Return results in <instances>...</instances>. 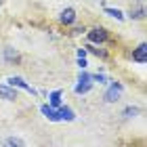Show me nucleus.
<instances>
[{
  "label": "nucleus",
  "instance_id": "obj_13",
  "mask_svg": "<svg viewBox=\"0 0 147 147\" xmlns=\"http://www.w3.org/2000/svg\"><path fill=\"white\" fill-rule=\"evenodd\" d=\"M86 49H88V51L92 53V55H97V57H101V59H105V57H107V53H105L103 49H99V46H92V44H88V46H86Z\"/></svg>",
  "mask_w": 147,
  "mask_h": 147
},
{
  "label": "nucleus",
  "instance_id": "obj_9",
  "mask_svg": "<svg viewBox=\"0 0 147 147\" xmlns=\"http://www.w3.org/2000/svg\"><path fill=\"white\" fill-rule=\"evenodd\" d=\"M40 111L44 113L46 118L51 120V122H59V113H57V107H53V105H42Z\"/></svg>",
  "mask_w": 147,
  "mask_h": 147
},
{
  "label": "nucleus",
  "instance_id": "obj_10",
  "mask_svg": "<svg viewBox=\"0 0 147 147\" xmlns=\"http://www.w3.org/2000/svg\"><path fill=\"white\" fill-rule=\"evenodd\" d=\"M4 59H6V61H9V63H17V61H19V59H21V57H19V53H17L15 49H11V46H6V49H4Z\"/></svg>",
  "mask_w": 147,
  "mask_h": 147
},
{
  "label": "nucleus",
  "instance_id": "obj_15",
  "mask_svg": "<svg viewBox=\"0 0 147 147\" xmlns=\"http://www.w3.org/2000/svg\"><path fill=\"white\" fill-rule=\"evenodd\" d=\"M105 13H107V15H111V17H116V19H120V21L124 19L122 11H118V9H105Z\"/></svg>",
  "mask_w": 147,
  "mask_h": 147
},
{
  "label": "nucleus",
  "instance_id": "obj_12",
  "mask_svg": "<svg viewBox=\"0 0 147 147\" xmlns=\"http://www.w3.org/2000/svg\"><path fill=\"white\" fill-rule=\"evenodd\" d=\"M4 145H11V147L19 145V147H23V145H25V141H23V139H19V137H9V139L4 141Z\"/></svg>",
  "mask_w": 147,
  "mask_h": 147
},
{
  "label": "nucleus",
  "instance_id": "obj_16",
  "mask_svg": "<svg viewBox=\"0 0 147 147\" xmlns=\"http://www.w3.org/2000/svg\"><path fill=\"white\" fill-rule=\"evenodd\" d=\"M145 17V9L141 6V9H137V11H130V19H143Z\"/></svg>",
  "mask_w": 147,
  "mask_h": 147
},
{
  "label": "nucleus",
  "instance_id": "obj_19",
  "mask_svg": "<svg viewBox=\"0 0 147 147\" xmlns=\"http://www.w3.org/2000/svg\"><path fill=\"white\" fill-rule=\"evenodd\" d=\"M78 57H86V49H78Z\"/></svg>",
  "mask_w": 147,
  "mask_h": 147
},
{
  "label": "nucleus",
  "instance_id": "obj_20",
  "mask_svg": "<svg viewBox=\"0 0 147 147\" xmlns=\"http://www.w3.org/2000/svg\"><path fill=\"white\" fill-rule=\"evenodd\" d=\"M2 2H4V0H0V4H2Z\"/></svg>",
  "mask_w": 147,
  "mask_h": 147
},
{
  "label": "nucleus",
  "instance_id": "obj_11",
  "mask_svg": "<svg viewBox=\"0 0 147 147\" xmlns=\"http://www.w3.org/2000/svg\"><path fill=\"white\" fill-rule=\"evenodd\" d=\"M49 105H53V107H59V105H61V90H53L49 95Z\"/></svg>",
  "mask_w": 147,
  "mask_h": 147
},
{
  "label": "nucleus",
  "instance_id": "obj_6",
  "mask_svg": "<svg viewBox=\"0 0 147 147\" xmlns=\"http://www.w3.org/2000/svg\"><path fill=\"white\" fill-rule=\"evenodd\" d=\"M132 61H137V63H145L147 61V44H139L135 51H132Z\"/></svg>",
  "mask_w": 147,
  "mask_h": 147
},
{
  "label": "nucleus",
  "instance_id": "obj_1",
  "mask_svg": "<svg viewBox=\"0 0 147 147\" xmlns=\"http://www.w3.org/2000/svg\"><path fill=\"white\" fill-rule=\"evenodd\" d=\"M88 40H90V44H103L109 40V34L105 28H92L88 32Z\"/></svg>",
  "mask_w": 147,
  "mask_h": 147
},
{
  "label": "nucleus",
  "instance_id": "obj_3",
  "mask_svg": "<svg viewBox=\"0 0 147 147\" xmlns=\"http://www.w3.org/2000/svg\"><path fill=\"white\" fill-rule=\"evenodd\" d=\"M92 88V82H90V76L84 71H80V78H78V84H76V95H84V92H88Z\"/></svg>",
  "mask_w": 147,
  "mask_h": 147
},
{
  "label": "nucleus",
  "instance_id": "obj_7",
  "mask_svg": "<svg viewBox=\"0 0 147 147\" xmlns=\"http://www.w3.org/2000/svg\"><path fill=\"white\" fill-rule=\"evenodd\" d=\"M57 113H59V122H71V120L76 118L74 109H71V107H67V105H65V107H61V105H59Z\"/></svg>",
  "mask_w": 147,
  "mask_h": 147
},
{
  "label": "nucleus",
  "instance_id": "obj_4",
  "mask_svg": "<svg viewBox=\"0 0 147 147\" xmlns=\"http://www.w3.org/2000/svg\"><path fill=\"white\" fill-rule=\"evenodd\" d=\"M6 82H9V84L13 86V88H23V90L32 92V95H36V90L32 88V86H30L28 82H25L23 78H19V76H13V78H9V80H6Z\"/></svg>",
  "mask_w": 147,
  "mask_h": 147
},
{
  "label": "nucleus",
  "instance_id": "obj_17",
  "mask_svg": "<svg viewBox=\"0 0 147 147\" xmlns=\"http://www.w3.org/2000/svg\"><path fill=\"white\" fill-rule=\"evenodd\" d=\"M90 80H95V82H105V76L103 74H95V76H90Z\"/></svg>",
  "mask_w": 147,
  "mask_h": 147
},
{
  "label": "nucleus",
  "instance_id": "obj_5",
  "mask_svg": "<svg viewBox=\"0 0 147 147\" xmlns=\"http://www.w3.org/2000/svg\"><path fill=\"white\" fill-rule=\"evenodd\" d=\"M0 99H4V101H15L17 90L13 88L11 84H0Z\"/></svg>",
  "mask_w": 147,
  "mask_h": 147
},
{
  "label": "nucleus",
  "instance_id": "obj_2",
  "mask_svg": "<svg viewBox=\"0 0 147 147\" xmlns=\"http://www.w3.org/2000/svg\"><path fill=\"white\" fill-rule=\"evenodd\" d=\"M122 90H124V86L120 84V82H111V86L107 90H105V95H103V99L107 103H116L118 99H120V95H122Z\"/></svg>",
  "mask_w": 147,
  "mask_h": 147
},
{
  "label": "nucleus",
  "instance_id": "obj_18",
  "mask_svg": "<svg viewBox=\"0 0 147 147\" xmlns=\"http://www.w3.org/2000/svg\"><path fill=\"white\" fill-rule=\"evenodd\" d=\"M78 65H80V69H84L86 65H88L86 63V57H78Z\"/></svg>",
  "mask_w": 147,
  "mask_h": 147
},
{
  "label": "nucleus",
  "instance_id": "obj_8",
  "mask_svg": "<svg viewBox=\"0 0 147 147\" xmlns=\"http://www.w3.org/2000/svg\"><path fill=\"white\" fill-rule=\"evenodd\" d=\"M76 11L74 9H65V11H61V15H59V21H61L63 25H71L74 21H76Z\"/></svg>",
  "mask_w": 147,
  "mask_h": 147
},
{
  "label": "nucleus",
  "instance_id": "obj_14",
  "mask_svg": "<svg viewBox=\"0 0 147 147\" xmlns=\"http://www.w3.org/2000/svg\"><path fill=\"white\" fill-rule=\"evenodd\" d=\"M139 111H141L139 107H126V109L122 111V116H124V118H135V116H137Z\"/></svg>",
  "mask_w": 147,
  "mask_h": 147
}]
</instances>
